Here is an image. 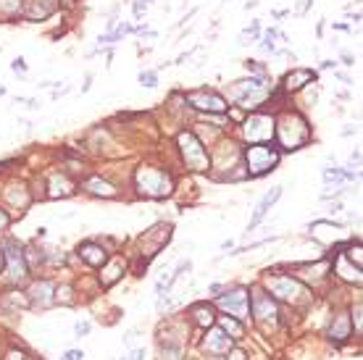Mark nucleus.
Listing matches in <instances>:
<instances>
[{"mask_svg": "<svg viewBox=\"0 0 363 360\" xmlns=\"http://www.w3.org/2000/svg\"><path fill=\"white\" fill-rule=\"evenodd\" d=\"M134 182H137V190L145 197H166L174 190L171 176L164 168H153V166H142L134 176Z\"/></svg>", "mask_w": 363, "mask_h": 360, "instance_id": "nucleus-4", "label": "nucleus"}, {"mask_svg": "<svg viewBox=\"0 0 363 360\" xmlns=\"http://www.w3.org/2000/svg\"><path fill=\"white\" fill-rule=\"evenodd\" d=\"M82 357H84L82 350H66V352L61 355V360H82Z\"/></svg>", "mask_w": 363, "mask_h": 360, "instance_id": "nucleus-30", "label": "nucleus"}, {"mask_svg": "<svg viewBox=\"0 0 363 360\" xmlns=\"http://www.w3.org/2000/svg\"><path fill=\"white\" fill-rule=\"evenodd\" d=\"M268 289H271V297H279L282 302L287 305H295V308H305L311 305L313 295L308 292V287H303L298 279H292V276H268Z\"/></svg>", "mask_w": 363, "mask_h": 360, "instance_id": "nucleus-2", "label": "nucleus"}, {"mask_svg": "<svg viewBox=\"0 0 363 360\" xmlns=\"http://www.w3.org/2000/svg\"><path fill=\"white\" fill-rule=\"evenodd\" d=\"M6 226H8V213H6V211H0V232H3Z\"/></svg>", "mask_w": 363, "mask_h": 360, "instance_id": "nucleus-36", "label": "nucleus"}, {"mask_svg": "<svg viewBox=\"0 0 363 360\" xmlns=\"http://www.w3.org/2000/svg\"><path fill=\"white\" fill-rule=\"evenodd\" d=\"M169 237H171V226H153L150 232H145V237H142V258H145V263H148V258H153L158 250L164 247V242H169Z\"/></svg>", "mask_w": 363, "mask_h": 360, "instance_id": "nucleus-12", "label": "nucleus"}, {"mask_svg": "<svg viewBox=\"0 0 363 360\" xmlns=\"http://www.w3.org/2000/svg\"><path fill=\"white\" fill-rule=\"evenodd\" d=\"M11 69H13V71H21V74H27V61H24V58H13Z\"/></svg>", "mask_w": 363, "mask_h": 360, "instance_id": "nucleus-31", "label": "nucleus"}, {"mask_svg": "<svg viewBox=\"0 0 363 360\" xmlns=\"http://www.w3.org/2000/svg\"><path fill=\"white\" fill-rule=\"evenodd\" d=\"M140 84H145V87H155L158 84V71H140Z\"/></svg>", "mask_w": 363, "mask_h": 360, "instance_id": "nucleus-28", "label": "nucleus"}, {"mask_svg": "<svg viewBox=\"0 0 363 360\" xmlns=\"http://www.w3.org/2000/svg\"><path fill=\"white\" fill-rule=\"evenodd\" d=\"M89 195H98V197H116V190H113V184L103 182L100 176H89L84 179V184H82Z\"/></svg>", "mask_w": 363, "mask_h": 360, "instance_id": "nucleus-20", "label": "nucleus"}, {"mask_svg": "<svg viewBox=\"0 0 363 360\" xmlns=\"http://www.w3.org/2000/svg\"><path fill=\"white\" fill-rule=\"evenodd\" d=\"M321 69H334V61H321Z\"/></svg>", "mask_w": 363, "mask_h": 360, "instance_id": "nucleus-39", "label": "nucleus"}, {"mask_svg": "<svg viewBox=\"0 0 363 360\" xmlns=\"http://www.w3.org/2000/svg\"><path fill=\"white\" fill-rule=\"evenodd\" d=\"M242 161H245V174L256 179V176H263V174H268V171L277 168V163H279V150L258 142V145H250V147L245 150Z\"/></svg>", "mask_w": 363, "mask_h": 360, "instance_id": "nucleus-3", "label": "nucleus"}, {"mask_svg": "<svg viewBox=\"0 0 363 360\" xmlns=\"http://www.w3.org/2000/svg\"><path fill=\"white\" fill-rule=\"evenodd\" d=\"M282 197V187H274V190H271V192H266V197L258 202V208H256V216L250 218V223H247V232H253L256 226H258V223L266 218V213L271 211V208H274V202Z\"/></svg>", "mask_w": 363, "mask_h": 360, "instance_id": "nucleus-15", "label": "nucleus"}, {"mask_svg": "<svg viewBox=\"0 0 363 360\" xmlns=\"http://www.w3.org/2000/svg\"><path fill=\"white\" fill-rule=\"evenodd\" d=\"M221 329H224L226 334H232V339H240V336H242V326H240L237 318H232V316H226V318L221 321Z\"/></svg>", "mask_w": 363, "mask_h": 360, "instance_id": "nucleus-24", "label": "nucleus"}, {"mask_svg": "<svg viewBox=\"0 0 363 360\" xmlns=\"http://www.w3.org/2000/svg\"><path fill=\"white\" fill-rule=\"evenodd\" d=\"M0 95H6V87H0Z\"/></svg>", "mask_w": 363, "mask_h": 360, "instance_id": "nucleus-41", "label": "nucleus"}, {"mask_svg": "<svg viewBox=\"0 0 363 360\" xmlns=\"http://www.w3.org/2000/svg\"><path fill=\"white\" fill-rule=\"evenodd\" d=\"M89 329H93V324H89V321H79V324L74 326L77 336H87V334H89Z\"/></svg>", "mask_w": 363, "mask_h": 360, "instance_id": "nucleus-29", "label": "nucleus"}, {"mask_svg": "<svg viewBox=\"0 0 363 360\" xmlns=\"http://www.w3.org/2000/svg\"><path fill=\"white\" fill-rule=\"evenodd\" d=\"M129 360H145V347H137V350H132Z\"/></svg>", "mask_w": 363, "mask_h": 360, "instance_id": "nucleus-33", "label": "nucleus"}, {"mask_svg": "<svg viewBox=\"0 0 363 360\" xmlns=\"http://www.w3.org/2000/svg\"><path fill=\"white\" fill-rule=\"evenodd\" d=\"M219 308L226 310L232 318L237 321H245L250 316V292L245 287H237L232 292H226V295H219Z\"/></svg>", "mask_w": 363, "mask_h": 360, "instance_id": "nucleus-7", "label": "nucleus"}, {"mask_svg": "<svg viewBox=\"0 0 363 360\" xmlns=\"http://www.w3.org/2000/svg\"><path fill=\"white\" fill-rule=\"evenodd\" d=\"M77 253H79V258H82L87 266H103V263L108 260V253L103 250L98 242H84V244H79Z\"/></svg>", "mask_w": 363, "mask_h": 360, "instance_id": "nucleus-17", "label": "nucleus"}, {"mask_svg": "<svg viewBox=\"0 0 363 360\" xmlns=\"http://www.w3.org/2000/svg\"><path fill=\"white\" fill-rule=\"evenodd\" d=\"M324 182L326 184H339V182H345V171L342 168H324Z\"/></svg>", "mask_w": 363, "mask_h": 360, "instance_id": "nucleus-25", "label": "nucleus"}, {"mask_svg": "<svg viewBox=\"0 0 363 360\" xmlns=\"http://www.w3.org/2000/svg\"><path fill=\"white\" fill-rule=\"evenodd\" d=\"M226 355H229V360H247V357H245V352H242V350H234V352H232V350H229V352H226Z\"/></svg>", "mask_w": 363, "mask_h": 360, "instance_id": "nucleus-35", "label": "nucleus"}, {"mask_svg": "<svg viewBox=\"0 0 363 360\" xmlns=\"http://www.w3.org/2000/svg\"><path fill=\"white\" fill-rule=\"evenodd\" d=\"M203 347H206L208 355H226L232 350V336L226 334L221 326L219 329H211L208 336H206V342H203Z\"/></svg>", "mask_w": 363, "mask_h": 360, "instance_id": "nucleus-13", "label": "nucleus"}, {"mask_svg": "<svg viewBox=\"0 0 363 360\" xmlns=\"http://www.w3.org/2000/svg\"><path fill=\"white\" fill-rule=\"evenodd\" d=\"M274 137L279 140V147L282 150H298L300 145H305L311 140L308 121L300 113H284L274 124Z\"/></svg>", "mask_w": 363, "mask_h": 360, "instance_id": "nucleus-1", "label": "nucleus"}, {"mask_svg": "<svg viewBox=\"0 0 363 360\" xmlns=\"http://www.w3.org/2000/svg\"><path fill=\"white\" fill-rule=\"evenodd\" d=\"M316 79V74L313 71H308V69H295V71H289L287 77H284V92H298V89H303L305 84H311Z\"/></svg>", "mask_w": 363, "mask_h": 360, "instance_id": "nucleus-18", "label": "nucleus"}, {"mask_svg": "<svg viewBox=\"0 0 363 360\" xmlns=\"http://www.w3.org/2000/svg\"><path fill=\"white\" fill-rule=\"evenodd\" d=\"M250 310H253L256 321H258L263 329H268V326L277 324L279 310H277V302H274V297H271L268 292H256V295H250Z\"/></svg>", "mask_w": 363, "mask_h": 360, "instance_id": "nucleus-9", "label": "nucleus"}, {"mask_svg": "<svg viewBox=\"0 0 363 360\" xmlns=\"http://www.w3.org/2000/svg\"><path fill=\"white\" fill-rule=\"evenodd\" d=\"M164 360H182V342L164 347Z\"/></svg>", "mask_w": 363, "mask_h": 360, "instance_id": "nucleus-26", "label": "nucleus"}, {"mask_svg": "<svg viewBox=\"0 0 363 360\" xmlns=\"http://www.w3.org/2000/svg\"><path fill=\"white\" fill-rule=\"evenodd\" d=\"M6 360H27V355L21 352V350H11V352L6 355Z\"/></svg>", "mask_w": 363, "mask_h": 360, "instance_id": "nucleus-32", "label": "nucleus"}, {"mask_svg": "<svg viewBox=\"0 0 363 360\" xmlns=\"http://www.w3.org/2000/svg\"><path fill=\"white\" fill-rule=\"evenodd\" d=\"M342 61H345L348 66H353V55H350V53H342Z\"/></svg>", "mask_w": 363, "mask_h": 360, "instance_id": "nucleus-40", "label": "nucleus"}, {"mask_svg": "<svg viewBox=\"0 0 363 360\" xmlns=\"http://www.w3.org/2000/svg\"><path fill=\"white\" fill-rule=\"evenodd\" d=\"M124 271H126V263H124L121 258H113L111 263L105 260V263H103V274H100V281H103V287H111L113 281H119Z\"/></svg>", "mask_w": 363, "mask_h": 360, "instance_id": "nucleus-19", "label": "nucleus"}, {"mask_svg": "<svg viewBox=\"0 0 363 360\" xmlns=\"http://www.w3.org/2000/svg\"><path fill=\"white\" fill-rule=\"evenodd\" d=\"M69 195H74V184L69 182V176L56 174L50 179V197H69Z\"/></svg>", "mask_w": 363, "mask_h": 360, "instance_id": "nucleus-22", "label": "nucleus"}, {"mask_svg": "<svg viewBox=\"0 0 363 360\" xmlns=\"http://www.w3.org/2000/svg\"><path fill=\"white\" fill-rule=\"evenodd\" d=\"M53 13V6H48L45 0H29V6L24 8V16L37 21V18H48Z\"/></svg>", "mask_w": 363, "mask_h": 360, "instance_id": "nucleus-23", "label": "nucleus"}, {"mask_svg": "<svg viewBox=\"0 0 363 360\" xmlns=\"http://www.w3.org/2000/svg\"><path fill=\"white\" fill-rule=\"evenodd\" d=\"M334 77H337V79H342V82H345V84H350V77H348V74H342V71H337V74H334Z\"/></svg>", "mask_w": 363, "mask_h": 360, "instance_id": "nucleus-38", "label": "nucleus"}, {"mask_svg": "<svg viewBox=\"0 0 363 360\" xmlns=\"http://www.w3.org/2000/svg\"><path fill=\"white\" fill-rule=\"evenodd\" d=\"M53 292H56L53 281H48V279L34 281V287L29 289V302H32V305H40V308H48V305L56 300Z\"/></svg>", "mask_w": 363, "mask_h": 360, "instance_id": "nucleus-14", "label": "nucleus"}, {"mask_svg": "<svg viewBox=\"0 0 363 360\" xmlns=\"http://www.w3.org/2000/svg\"><path fill=\"white\" fill-rule=\"evenodd\" d=\"M245 137L250 140L253 145L258 142H268L274 137V119L266 116V113H256L245 121Z\"/></svg>", "mask_w": 363, "mask_h": 360, "instance_id": "nucleus-10", "label": "nucleus"}, {"mask_svg": "<svg viewBox=\"0 0 363 360\" xmlns=\"http://www.w3.org/2000/svg\"><path fill=\"white\" fill-rule=\"evenodd\" d=\"M21 0H0V13H19Z\"/></svg>", "mask_w": 363, "mask_h": 360, "instance_id": "nucleus-27", "label": "nucleus"}, {"mask_svg": "<svg viewBox=\"0 0 363 360\" xmlns=\"http://www.w3.org/2000/svg\"><path fill=\"white\" fill-rule=\"evenodd\" d=\"M148 8V3L145 0H137V3H134V16H142V11Z\"/></svg>", "mask_w": 363, "mask_h": 360, "instance_id": "nucleus-34", "label": "nucleus"}, {"mask_svg": "<svg viewBox=\"0 0 363 360\" xmlns=\"http://www.w3.org/2000/svg\"><path fill=\"white\" fill-rule=\"evenodd\" d=\"M350 331H353V324L348 318V313H337L334 321H332V329H329V339L334 345H342V342H348Z\"/></svg>", "mask_w": 363, "mask_h": 360, "instance_id": "nucleus-16", "label": "nucleus"}, {"mask_svg": "<svg viewBox=\"0 0 363 360\" xmlns=\"http://www.w3.org/2000/svg\"><path fill=\"white\" fill-rule=\"evenodd\" d=\"M179 150H182V158H185L187 168H192V171H208L211 168V155L192 131L179 134Z\"/></svg>", "mask_w": 363, "mask_h": 360, "instance_id": "nucleus-5", "label": "nucleus"}, {"mask_svg": "<svg viewBox=\"0 0 363 360\" xmlns=\"http://www.w3.org/2000/svg\"><path fill=\"white\" fill-rule=\"evenodd\" d=\"M355 329H358V331H360V305H358V308H355Z\"/></svg>", "mask_w": 363, "mask_h": 360, "instance_id": "nucleus-37", "label": "nucleus"}, {"mask_svg": "<svg viewBox=\"0 0 363 360\" xmlns=\"http://www.w3.org/2000/svg\"><path fill=\"white\" fill-rule=\"evenodd\" d=\"M3 271L8 274V281L11 284H19V281H24L27 274H29V266H27V255L19 250V244H6L3 247Z\"/></svg>", "mask_w": 363, "mask_h": 360, "instance_id": "nucleus-8", "label": "nucleus"}, {"mask_svg": "<svg viewBox=\"0 0 363 360\" xmlns=\"http://www.w3.org/2000/svg\"><path fill=\"white\" fill-rule=\"evenodd\" d=\"M192 324H197V326H203V329H211V326L216 324V313H213V308L206 305V302L195 305V308H192Z\"/></svg>", "mask_w": 363, "mask_h": 360, "instance_id": "nucleus-21", "label": "nucleus"}, {"mask_svg": "<svg viewBox=\"0 0 363 360\" xmlns=\"http://www.w3.org/2000/svg\"><path fill=\"white\" fill-rule=\"evenodd\" d=\"M268 95V82H266V74L263 77H256V79H245V82H234L232 87V98L245 105V108H256L258 103H263Z\"/></svg>", "mask_w": 363, "mask_h": 360, "instance_id": "nucleus-6", "label": "nucleus"}, {"mask_svg": "<svg viewBox=\"0 0 363 360\" xmlns=\"http://www.w3.org/2000/svg\"><path fill=\"white\" fill-rule=\"evenodd\" d=\"M185 100L197 108V110H208V113H224L226 110V100L216 92H211V89H197V92H187Z\"/></svg>", "mask_w": 363, "mask_h": 360, "instance_id": "nucleus-11", "label": "nucleus"}]
</instances>
